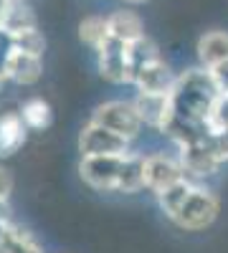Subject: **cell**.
Returning a JSON list of instances; mask_svg holds the SVG:
<instances>
[{"label": "cell", "mask_w": 228, "mask_h": 253, "mask_svg": "<svg viewBox=\"0 0 228 253\" xmlns=\"http://www.w3.org/2000/svg\"><path fill=\"white\" fill-rule=\"evenodd\" d=\"M218 94L221 91H218L211 71L205 66L182 71L175 81V86H173L175 117L188 122V124L203 126V122L208 117L213 101L218 99Z\"/></svg>", "instance_id": "obj_1"}, {"label": "cell", "mask_w": 228, "mask_h": 253, "mask_svg": "<svg viewBox=\"0 0 228 253\" xmlns=\"http://www.w3.org/2000/svg\"><path fill=\"white\" fill-rule=\"evenodd\" d=\"M221 213V200L213 190L203 187V185H193L190 195L185 198L182 208L175 213V218L170 223H175L180 230H188V233H200V230L211 228L216 223Z\"/></svg>", "instance_id": "obj_2"}, {"label": "cell", "mask_w": 228, "mask_h": 253, "mask_svg": "<svg viewBox=\"0 0 228 253\" xmlns=\"http://www.w3.org/2000/svg\"><path fill=\"white\" fill-rule=\"evenodd\" d=\"M89 119L101 124V126H107V129H112L114 134L124 137L130 144L142 134V126H144L135 101H122V99H112V101L99 104Z\"/></svg>", "instance_id": "obj_3"}, {"label": "cell", "mask_w": 228, "mask_h": 253, "mask_svg": "<svg viewBox=\"0 0 228 253\" xmlns=\"http://www.w3.org/2000/svg\"><path fill=\"white\" fill-rule=\"evenodd\" d=\"M124 155H94V157H81L79 160V177L84 180L96 193H117L119 177H122V165Z\"/></svg>", "instance_id": "obj_4"}, {"label": "cell", "mask_w": 228, "mask_h": 253, "mask_svg": "<svg viewBox=\"0 0 228 253\" xmlns=\"http://www.w3.org/2000/svg\"><path fill=\"white\" fill-rule=\"evenodd\" d=\"M142 172H144V190H150L155 198L160 193H165L168 187H173L175 182H180L182 177H188L180 157L178 155H165V152L144 155Z\"/></svg>", "instance_id": "obj_5"}, {"label": "cell", "mask_w": 228, "mask_h": 253, "mask_svg": "<svg viewBox=\"0 0 228 253\" xmlns=\"http://www.w3.org/2000/svg\"><path fill=\"white\" fill-rule=\"evenodd\" d=\"M99 58V74L109 84H132L135 81V69H132V51L127 43L112 38L96 51Z\"/></svg>", "instance_id": "obj_6"}, {"label": "cell", "mask_w": 228, "mask_h": 253, "mask_svg": "<svg viewBox=\"0 0 228 253\" xmlns=\"http://www.w3.org/2000/svg\"><path fill=\"white\" fill-rule=\"evenodd\" d=\"M76 147L81 157H94V155H122V152H130V142L114 134L112 129L101 126L96 122H87L84 129L79 132Z\"/></svg>", "instance_id": "obj_7"}, {"label": "cell", "mask_w": 228, "mask_h": 253, "mask_svg": "<svg viewBox=\"0 0 228 253\" xmlns=\"http://www.w3.org/2000/svg\"><path fill=\"white\" fill-rule=\"evenodd\" d=\"M178 157L185 167V175L200 180V177H211L218 172V167L223 165L211 144V137L205 139H195V142H185L178 144Z\"/></svg>", "instance_id": "obj_8"}, {"label": "cell", "mask_w": 228, "mask_h": 253, "mask_svg": "<svg viewBox=\"0 0 228 253\" xmlns=\"http://www.w3.org/2000/svg\"><path fill=\"white\" fill-rule=\"evenodd\" d=\"M0 69H3L5 79L18 84V86H33V84H38V79L44 76V56L10 46V51L5 53Z\"/></svg>", "instance_id": "obj_9"}, {"label": "cell", "mask_w": 228, "mask_h": 253, "mask_svg": "<svg viewBox=\"0 0 228 253\" xmlns=\"http://www.w3.org/2000/svg\"><path fill=\"white\" fill-rule=\"evenodd\" d=\"M135 107L144 122V126H152L155 132H165L170 126V122L175 119V101H173V91L170 94H147V91H137V96L132 99Z\"/></svg>", "instance_id": "obj_10"}, {"label": "cell", "mask_w": 228, "mask_h": 253, "mask_svg": "<svg viewBox=\"0 0 228 253\" xmlns=\"http://www.w3.org/2000/svg\"><path fill=\"white\" fill-rule=\"evenodd\" d=\"M178 76L170 71V66L162 58H155L150 63H144L135 71V86L137 91H147V94H170L175 86Z\"/></svg>", "instance_id": "obj_11"}, {"label": "cell", "mask_w": 228, "mask_h": 253, "mask_svg": "<svg viewBox=\"0 0 228 253\" xmlns=\"http://www.w3.org/2000/svg\"><path fill=\"white\" fill-rule=\"evenodd\" d=\"M28 126L20 112H3L0 114V160L13 157L28 139Z\"/></svg>", "instance_id": "obj_12"}, {"label": "cell", "mask_w": 228, "mask_h": 253, "mask_svg": "<svg viewBox=\"0 0 228 253\" xmlns=\"http://www.w3.org/2000/svg\"><path fill=\"white\" fill-rule=\"evenodd\" d=\"M107 26H109V36L122 41V43H137L139 38H144V23L142 18L135 13V10H114L107 15Z\"/></svg>", "instance_id": "obj_13"}, {"label": "cell", "mask_w": 228, "mask_h": 253, "mask_svg": "<svg viewBox=\"0 0 228 253\" xmlns=\"http://www.w3.org/2000/svg\"><path fill=\"white\" fill-rule=\"evenodd\" d=\"M198 61L200 66L205 69H213L218 63L228 61V31H208L198 38V46H195Z\"/></svg>", "instance_id": "obj_14"}, {"label": "cell", "mask_w": 228, "mask_h": 253, "mask_svg": "<svg viewBox=\"0 0 228 253\" xmlns=\"http://www.w3.org/2000/svg\"><path fill=\"white\" fill-rule=\"evenodd\" d=\"M0 253H44V248L26 228L10 223L0 230Z\"/></svg>", "instance_id": "obj_15"}, {"label": "cell", "mask_w": 228, "mask_h": 253, "mask_svg": "<svg viewBox=\"0 0 228 253\" xmlns=\"http://www.w3.org/2000/svg\"><path fill=\"white\" fill-rule=\"evenodd\" d=\"M20 117H23L26 126L31 132H44L51 126L53 122V109H51V104L46 99H41V96H31L26 99L23 104H20Z\"/></svg>", "instance_id": "obj_16"}, {"label": "cell", "mask_w": 228, "mask_h": 253, "mask_svg": "<svg viewBox=\"0 0 228 253\" xmlns=\"http://www.w3.org/2000/svg\"><path fill=\"white\" fill-rule=\"evenodd\" d=\"M79 41H81L87 48L99 51V48L109 41L107 18H101V15H87V18L79 23Z\"/></svg>", "instance_id": "obj_17"}, {"label": "cell", "mask_w": 228, "mask_h": 253, "mask_svg": "<svg viewBox=\"0 0 228 253\" xmlns=\"http://www.w3.org/2000/svg\"><path fill=\"white\" fill-rule=\"evenodd\" d=\"M193 185H195V180H193V177H182L180 182H175L173 187H168L165 193H160V195H157V205H160V210L165 213V218H168V220H173V218H175V213L182 208L185 198L190 195Z\"/></svg>", "instance_id": "obj_18"}, {"label": "cell", "mask_w": 228, "mask_h": 253, "mask_svg": "<svg viewBox=\"0 0 228 253\" xmlns=\"http://www.w3.org/2000/svg\"><path fill=\"white\" fill-rule=\"evenodd\" d=\"M36 15L31 10V5L26 0H15V3L8 8L3 23H0V31L13 36V33H20V31H28V28H36Z\"/></svg>", "instance_id": "obj_19"}, {"label": "cell", "mask_w": 228, "mask_h": 253, "mask_svg": "<svg viewBox=\"0 0 228 253\" xmlns=\"http://www.w3.org/2000/svg\"><path fill=\"white\" fill-rule=\"evenodd\" d=\"M10 43L15 48H23V51H31V53H38V56H44V51H46V38L38 31V26L28 28V31H20V33H13Z\"/></svg>", "instance_id": "obj_20"}, {"label": "cell", "mask_w": 228, "mask_h": 253, "mask_svg": "<svg viewBox=\"0 0 228 253\" xmlns=\"http://www.w3.org/2000/svg\"><path fill=\"white\" fill-rule=\"evenodd\" d=\"M208 71H211V76H213V81H216L218 91H221V94H228V61L218 63V66H213V69H208Z\"/></svg>", "instance_id": "obj_21"}, {"label": "cell", "mask_w": 228, "mask_h": 253, "mask_svg": "<svg viewBox=\"0 0 228 253\" xmlns=\"http://www.w3.org/2000/svg\"><path fill=\"white\" fill-rule=\"evenodd\" d=\"M211 144H213L218 160L221 162H228V129L221 132V134H216V137H211Z\"/></svg>", "instance_id": "obj_22"}, {"label": "cell", "mask_w": 228, "mask_h": 253, "mask_svg": "<svg viewBox=\"0 0 228 253\" xmlns=\"http://www.w3.org/2000/svg\"><path fill=\"white\" fill-rule=\"evenodd\" d=\"M13 185H15V180H13L10 170H5V167H0V198H10V193H13Z\"/></svg>", "instance_id": "obj_23"}, {"label": "cell", "mask_w": 228, "mask_h": 253, "mask_svg": "<svg viewBox=\"0 0 228 253\" xmlns=\"http://www.w3.org/2000/svg\"><path fill=\"white\" fill-rule=\"evenodd\" d=\"M122 3H127V5H144V3H150V0H122Z\"/></svg>", "instance_id": "obj_24"}, {"label": "cell", "mask_w": 228, "mask_h": 253, "mask_svg": "<svg viewBox=\"0 0 228 253\" xmlns=\"http://www.w3.org/2000/svg\"><path fill=\"white\" fill-rule=\"evenodd\" d=\"M5 81H8V79H5V74L0 71V91H3V86H5Z\"/></svg>", "instance_id": "obj_25"}]
</instances>
